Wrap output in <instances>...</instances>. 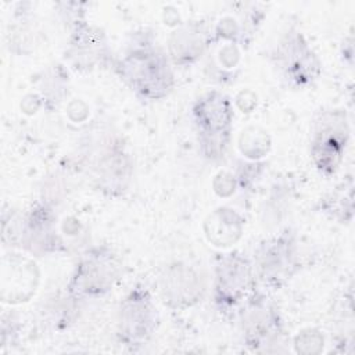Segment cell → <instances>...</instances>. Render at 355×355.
<instances>
[{"label": "cell", "mask_w": 355, "mask_h": 355, "mask_svg": "<svg viewBox=\"0 0 355 355\" xmlns=\"http://www.w3.org/2000/svg\"><path fill=\"white\" fill-rule=\"evenodd\" d=\"M123 68L128 72L133 86L141 93L157 96L168 87V68L162 58L151 51H139L126 58Z\"/></svg>", "instance_id": "cell-1"}]
</instances>
